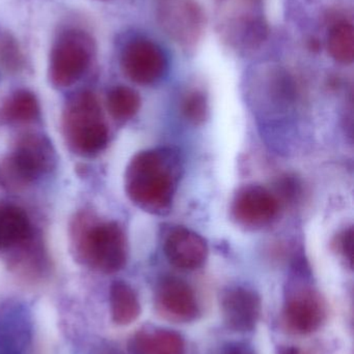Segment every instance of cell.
I'll return each mask as SVG.
<instances>
[{
  "label": "cell",
  "mask_w": 354,
  "mask_h": 354,
  "mask_svg": "<svg viewBox=\"0 0 354 354\" xmlns=\"http://www.w3.org/2000/svg\"><path fill=\"white\" fill-rule=\"evenodd\" d=\"M280 187L283 196L286 198L294 197L297 192V185L292 179L286 178L281 181Z\"/></svg>",
  "instance_id": "cell-25"
},
{
  "label": "cell",
  "mask_w": 354,
  "mask_h": 354,
  "mask_svg": "<svg viewBox=\"0 0 354 354\" xmlns=\"http://www.w3.org/2000/svg\"><path fill=\"white\" fill-rule=\"evenodd\" d=\"M112 319L118 326L133 324L141 315V308L134 289L124 281L112 283L109 290Z\"/></svg>",
  "instance_id": "cell-16"
},
{
  "label": "cell",
  "mask_w": 354,
  "mask_h": 354,
  "mask_svg": "<svg viewBox=\"0 0 354 354\" xmlns=\"http://www.w3.org/2000/svg\"><path fill=\"white\" fill-rule=\"evenodd\" d=\"M168 261L183 270H195L204 266L208 257L205 239L195 231L177 227L168 232L164 241Z\"/></svg>",
  "instance_id": "cell-13"
},
{
  "label": "cell",
  "mask_w": 354,
  "mask_h": 354,
  "mask_svg": "<svg viewBox=\"0 0 354 354\" xmlns=\"http://www.w3.org/2000/svg\"><path fill=\"white\" fill-rule=\"evenodd\" d=\"M94 41L85 31L62 33L52 47L48 77L55 88H67L80 80L93 57Z\"/></svg>",
  "instance_id": "cell-5"
},
{
  "label": "cell",
  "mask_w": 354,
  "mask_h": 354,
  "mask_svg": "<svg viewBox=\"0 0 354 354\" xmlns=\"http://www.w3.org/2000/svg\"><path fill=\"white\" fill-rule=\"evenodd\" d=\"M25 328L20 320L6 318L0 322V354H23L25 344Z\"/></svg>",
  "instance_id": "cell-20"
},
{
  "label": "cell",
  "mask_w": 354,
  "mask_h": 354,
  "mask_svg": "<svg viewBox=\"0 0 354 354\" xmlns=\"http://www.w3.org/2000/svg\"><path fill=\"white\" fill-rule=\"evenodd\" d=\"M179 156L172 149L141 151L128 164L125 189L141 209L153 214L170 210L181 176Z\"/></svg>",
  "instance_id": "cell-1"
},
{
  "label": "cell",
  "mask_w": 354,
  "mask_h": 354,
  "mask_svg": "<svg viewBox=\"0 0 354 354\" xmlns=\"http://www.w3.org/2000/svg\"><path fill=\"white\" fill-rule=\"evenodd\" d=\"M276 354H301V351L297 346H280Z\"/></svg>",
  "instance_id": "cell-26"
},
{
  "label": "cell",
  "mask_w": 354,
  "mask_h": 354,
  "mask_svg": "<svg viewBox=\"0 0 354 354\" xmlns=\"http://www.w3.org/2000/svg\"><path fill=\"white\" fill-rule=\"evenodd\" d=\"M141 107V97L134 89L127 86H116L108 93L107 109L110 115L125 122L131 120Z\"/></svg>",
  "instance_id": "cell-19"
},
{
  "label": "cell",
  "mask_w": 354,
  "mask_h": 354,
  "mask_svg": "<svg viewBox=\"0 0 354 354\" xmlns=\"http://www.w3.org/2000/svg\"><path fill=\"white\" fill-rule=\"evenodd\" d=\"M183 112L189 122L201 124L205 120L208 112L207 100L201 91H193L185 97Z\"/></svg>",
  "instance_id": "cell-21"
},
{
  "label": "cell",
  "mask_w": 354,
  "mask_h": 354,
  "mask_svg": "<svg viewBox=\"0 0 354 354\" xmlns=\"http://www.w3.org/2000/svg\"><path fill=\"white\" fill-rule=\"evenodd\" d=\"M220 309L229 328L238 333L253 332L261 316V297L249 287H228L220 295Z\"/></svg>",
  "instance_id": "cell-12"
},
{
  "label": "cell",
  "mask_w": 354,
  "mask_h": 354,
  "mask_svg": "<svg viewBox=\"0 0 354 354\" xmlns=\"http://www.w3.org/2000/svg\"><path fill=\"white\" fill-rule=\"evenodd\" d=\"M131 354H185L184 339L175 330L141 328L129 342Z\"/></svg>",
  "instance_id": "cell-15"
},
{
  "label": "cell",
  "mask_w": 354,
  "mask_h": 354,
  "mask_svg": "<svg viewBox=\"0 0 354 354\" xmlns=\"http://www.w3.org/2000/svg\"><path fill=\"white\" fill-rule=\"evenodd\" d=\"M267 21L259 0H245L220 16L218 33L224 45L239 52L254 51L268 37Z\"/></svg>",
  "instance_id": "cell-6"
},
{
  "label": "cell",
  "mask_w": 354,
  "mask_h": 354,
  "mask_svg": "<svg viewBox=\"0 0 354 354\" xmlns=\"http://www.w3.org/2000/svg\"><path fill=\"white\" fill-rule=\"evenodd\" d=\"M330 56L339 64H351L354 59V28L348 20H338L330 27L328 37Z\"/></svg>",
  "instance_id": "cell-18"
},
{
  "label": "cell",
  "mask_w": 354,
  "mask_h": 354,
  "mask_svg": "<svg viewBox=\"0 0 354 354\" xmlns=\"http://www.w3.org/2000/svg\"><path fill=\"white\" fill-rule=\"evenodd\" d=\"M39 116V101L27 89L10 93L0 107V120L6 124H29Z\"/></svg>",
  "instance_id": "cell-17"
},
{
  "label": "cell",
  "mask_w": 354,
  "mask_h": 354,
  "mask_svg": "<svg viewBox=\"0 0 354 354\" xmlns=\"http://www.w3.org/2000/svg\"><path fill=\"white\" fill-rule=\"evenodd\" d=\"M57 164V156L50 139L43 134L21 137L0 168L4 187L21 189L49 176Z\"/></svg>",
  "instance_id": "cell-4"
},
{
  "label": "cell",
  "mask_w": 354,
  "mask_h": 354,
  "mask_svg": "<svg viewBox=\"0 0 354 354\" xmlns=\"http://www.w3.org/2000/svg\"><path fill=\"white\" fill-rule=\"evenodd\" d=\"M33 239V227L24 209L0 203V250L22 249Z\"/></svg>",
  "instance_id": "cell-14"
},
{
  "label": "cell",
  "mask_w": 354,
  "mask_h": 354,
  "mask_svg": "<svg viewBox=\"0 0 354 354\" xmlns=\"http://www.w3.org/2000/svg\"><path fill=\"white\" fill-rule=\"evenodd\" d=\"M155 310L158 316L174 324H189L200 315L193 288L176 277H166L160 281L156 289Z\"/></svg>",
  "instance_id": "cell-10"
},
{
  "label": "cell",
  "mask_w": 354,
  "mask_h": 354,
  "mask_svg": "<svg viewBox=\"0 0 354 354\" xmlns=\"http://www.w3.org/2000/svg\"><path fill=\"white\" fill-rule=\"evenodd\" d=\"M222 354H256L255 351L247 346V344H242V343H233V344H229L224 351H222Z\"/></svg>",
  "instance_id": "cell-24"
},
{
  "label": "cell",
  "mask_w": 354,
  "mask_h": 354,
  "mask_svg": "<svg viewBox=\"0 0 354 354\" xmlns=\"http://www.w3.org/2000/svg\"><path fill=\"white\" fill-rule=\"evenodd\" d=\"M99 354H120L118 353H116V351H101V353H100Z\"/></svg>",
  "instance_id": "cell-27"
},
{
  "label": "cell",
  "mask_w": 354,
  "mask_h": 354,
  "mask_svg": "<svg viewBox=\"0 0 354 354\" xmlns=\"http://www.w3.org/2000/svg\"><path fill=\"white\" fill-rule=\"evenodd\" d=\"M0 58L10 70H18L22 64V55L14 39L6 37L0 43Z\"/></svg>",
  "instance_id": "cell-22"
},
{
  "label": "cell",
  "mask_w": 354,
  "mask_h": 354,
  "mask_svg": "<svg viewBox=\"0 0 354 354\" xmlns=\"http://www.w3.org/2000/svg\"><path fill=\"white\" fill-rule=\"evenodd\" d=\"M156 16L163 32L186 51L200 45L206 29V15L197 0H158Z\"/></svg>",
  "instance_id": "cell-7"
},
{
  "label": "cell",
  "mask_w": 354,
  "mask_h": 354,
  "mask_svg": "<svg viewBox=\"0 0 354 354\" xmlns=\"http://www.w3.org/2000/svg\"><path fill=\"white\" fill-rule=\"evenodd\" d=\"M70 239L77 261L91 270L114 274L126 264V236L118 223L80 212L71 223Z\"/></svg>",
  "instance_id": "cell-2"
},
{
  "label": "cell",
  "mask_w": 354,
  "mask_h": 354,
  "mask_svg": "<svg viewBox=\"0 0 354 354\" xmlns=\"http://www.w3.org/2000/svg\"><path fill=\"white\" fill-rule=\"evenodd\" d=\"M231 210L233 218L241 226L260 228L276 218L278 201L266 187L257 185H245L235 194Z\"/></svg>",
  "instance_id": "cell-11"
},
{
  "label": "cell",
  "mask_w": 354,
  "mask_h": 354,
  "mask_svg": "<svg viewBox=\"0 0 354 354\" xmlns=\"http://www.w3.org/2000/svg\"><path fill=\"white\" fill-rule=\"evenodd\" d=\"M328 318L326 301L315 289L297 286L290 289L285 299L283 322L293 334L317 332Z\"/></svg>",
  "instance_id": "cell-9"
},
{
  "label": "cell",
  "mask_w": 354,
  "mask_h": 354,
  "mask_svg": "<svg viewBox=\"0 0 354 354\" xmlns=\"http://www.w3.org/2000/svg\"><path fill=\"white\" fill-rule=\"evenodd\" d=\"M337 247H338L339 253L349 262L353 264V228L345 229L341 234L338 235L337 241Z\"/></svg>",
  "instance_id": "cell-23"
},
{
  "label": "cell",
  "mask_w": 354,
  "mask_h": 354,
  "mask_svg": "<svg viewBox=\"0 0 354 354\" xmlns=\"http://www.w3.org/2000/svg\"><path fill=\"white\" fill-rule=\"evenodd\" d=\"M62 132L67 147L75 155L93 158L106 149L107 124L91 91H78L69 97L62 110Z\"/></svg>",
  "instance_id": "cell-3"
},
{
  "label": "cell",
  "mask_w": 354,
  "mask_h": 354,
  "mask_svg": "<svg viewBox=\"0 0 354 354\" xmlns=\"http://www.w3.org/2000/svg\"><path fill=\"white\" fill-rule=\"evenodd\" d=\"M124 74L134 83L151 85L163 78L168 59L164 50L152 39L137 37L126 44L121 55Z\"/></svg>",
  "instance_id": "cell-8"
}]
</instances>
